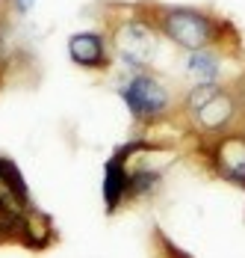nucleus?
I'll return each mask as SVG.
<instances>
[{
	"label": "nucleus",
	"instance_id": "obj_3",
	"mask_svg": "<svg viewBox=\"0 0 245 258\" xmlns=\"http://www.w3.org/2000/svg\"><path fill=\"white\" fill-rule=\"evenodd\" d=\"M189 110L195 113V119L201 122V128L207 131H219L230 122L236 104L227 92H221L219 86H210V83H201L189 92Z\"/></svg>",
	"mask_w": 245,
	"mask_h": 258
},
{
	"label": "nucleus",
	"instance_id": "obj_4",
	"mask_svg": "<svg viewBox=\"0 0 245 258\" xmlns=\"http://www.w3.org/2000/svg\"><path fill=\"white\" fill-rule=\"evenodd\" d=\"M115 51L127 66L145 69L157 56V33L145 21H127L115 33Z\"/></svg>",
	"mask_w": 245,
	"mask_h": 258
},
{
	"label": "nucleus",
	"instance_id": "obj_9",
	"mask_svg": "<svg viewBox=\"0 0 245 258\" xmlns=\"http://www.w3.org/2000/svg\"><path fill=\"white\" fill-rule=\"evenodd\" d=\"M186 72L195 75L201 83H213L216 75H219V62H216L213 53H207V51H189V56H186Z\"/></svg>",
	"mask_w": 245,
	"mask_h": 258
},
{
	"label": "nucleus",
	"instance_id": "obj_2",
	"mask_svg": "<svg viewBox=\"0 0 245 258\" xmlns=\"http://www.w3.org/2000/svg\"><path fill=\"white\" fill-rule=\"evenodd\" d=\"M121 98L136 119H157V116L169 107V92H166V86L157 78L145 75V72L133 75V78L124 83Z\"/></svg>",
	"mask_w": 245,
	"mask_h": 258
},
{
	"label": "nucleus",
	"instance_id": "obj_1",
	"mask_svg": "<svg viewBox=\"0 0 245 258\" xmlns=\"http://www.w3.org/2000/svg\"><path fill=\"white\" fill-rule=\"evenodd\" d=\"M160 27L174 45H180L186 51H204L216 36L213 21L195 9H163Z\"/></svg>",
	"mask_w": 245,
	"mask_h": 258
},
{
	"label": "nucleus",
	"instance_id": "obj_7",
	"mask_svg": "<svg viewBox=\"0 0 245 258\" xmlns=\"http://www.w3.org/2000/svg\"><path fill=\"white\" fill-rule=\"evenodd\" d=\"M68 56L77 66H83V69L103 66V59H106L103 39H100L98 33H77V36L68 39Z\"/></svg>",
	"mask_w": 245,
	"mask_h": 258
},
{
	"label": "nucleus",
	"instance_id": "obj_6",
	"mask_svg": "<svg viewBox=\"0 0 245 258\" xmlns=\"http://www.w3.org/2000/svg\"><path fill=\"white\" fill-rule=\"evenodd\" d=\"M216 169L227 181L245 187V137H224L216 146Z\"/></svg>",
	"mask_w": 245,
	"mask_h": 258
},
{
	"label": "nucleus",
	"instance_id": "obj_8",
	"mask_svg": "<svg viewBox=\"0 0 245 258\" xmlns=\"http://www.w3.org/2000/svg\"><path fill=\"white\" fill-rule=\"evenodd\" d=\"M130 193V178H127V166L118 155L106 163V172H103V199H106V208L115 211L127 199Z\"/></svg>",
	"mask_w": 245,
	"mask_h": 258
},
{
	"label": "nucleus",
	"instance_id": "obj_5",
	"mask_svg": "<svg viewBox=\"0 0 245 258\" xmlns=\"http://www.w3.org/2000/svg\"><path fill=\"white\" fill-rule=\"evenodd\" d=\"M33 202L27 193L24 175L18 172V166L9 157H0V214L9 223H24L27 226V214H33Z\"/></svg>",
	"mask_w": 245,
	"mask_h": 258
},
{
	"label": "nucleus",
	"instance_id": "obj_10",
	"mask_svg": "<svg viewBox=\"0 0 245 258\" xmlns=\"http://www.w3.org/2000/svg\"><path fill=\"white\" fill-rule=\"evenodd\" d=\"M12 3H15V9H18L21 15H27V12L36 6V0H12Z\"/></svg>",
	"mask_w": 245,
	"mask_h": 258
}]
</instances>
